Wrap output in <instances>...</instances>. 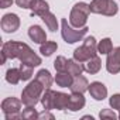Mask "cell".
<instances>
[{"mask_svg":"<svg viewBox=\"0 0 120 120\" xmlns=\"http://www.w3.org/2000/svg\"><path fill=\"white\" fill-rule=\"evenodd\" d=\"M7 58L20 59L21 64H27L31 67H38L41 64V58L24 42L19 41H7L2 47V64H6Z\"/></svg>","mask_w":120,"mask_h":120,"instance_id":"obj_1","label":"cell"},{"mask_svg":"<svg viewBox=\"0 0 120 120\" xmlns=\"http://www.w3.org/2000/svg\"><path fill=\"white\" fill-rule=\"evenodd\" d=\"M44 90H45L44 86L37 79H34L21 92V102H23V105H26V106H35L41 100V96H42Z\"/></svg>","mask_w":120,"mask_h":120,"instance_id":"obj_2","label":"cell"},{"mask_svg":"<svg viewBox=\"0 0 120 120\" xmlns=\"http://www.w3.org/2000/svg\"><path fill=\"white\" fill-rule=\"evenodd\" d=\"M90 6L86 3H76L69 14V23L75 28H83L86 26L88 17L90 14Z\"/></svg>","mask_w":120,"mask_h":120,"instance_id":"obj_3","label":"cell"},{"mask_svg":"<svg viewBox=\"0 0 120 120\" xmlns=\"http://www.w3.org/2000/svg\"><path fill=\"white\" fill-rule=\"evenodd\" d=\"M98 55V44L95 37H88L83 41V45L78 47L74 51V58L79 62H86L92 56Z\"/></svg>","mask_w":120,"mask_h":120,"instance_id":"obj_4","label":"cell"},{"mask_svg":"<svg viewBox=\"0 0 120 120\" xmlns=\"http://www.w3.org/2000/svg\"><path fill=\"white\" fill-rule=\"evenodd\" d=\"M61 26H62L61 34H62V38L65 40L67 44H75V42L81 41V40L85 37V34L88 33V30H89L86 26H85L83 28L75 30V28H72V27L68 24V20H67V19H62V20H61Z\"/></svg>","mask_w":120,"mask_h":120,"instance_id":"obj_5","label":"cell"},{"mask_svg":"<svg viewBox=\"0 0 120 120\" xmlns=\"http://www.w3.org/2000/svg\"><path fill=\"white\" fill-rule=\"evenodd\" d=\"M90 6V11L96 13V14H103V16H114L119 10L116 2L113 0H92Z\"/></svg>","mask_w":120,"mask_h":120,"instance_id":"obj_6","label":"cell"},{"mask_svg":"<svg viewBox=\"0 0 120 120\" xmlns=\"http://www.w3.org/2000/svg\"><path fill=\"white\" fill-rule=\"evenodd\" d=\"M106 69H107V72H110L113 75L120 72V47L112 49V52L107 54Z\"/></svg>","mask_w":120,"mask_h":120,"instance_id":"obj_7","label":"cell"},{"mask_svg":"<svg viewBox=\"0 0 120 120\" xmlns=\"http://www.w3.org/2000/svg\"><path fill=\"white\" fill-rule=\"evenodd\" d=\"M2 30L4 33H14L19 30L20 27V19L17 14L14 13H9V14H4L3 19H2Z\"/></svg>","mask_w":120,"mask_h":120,"instance_id":"obj_8","label":"cell"},{"mask_svg":"<svg viewBox=\"0 0 120 120\" xmlns=\"http://www.w3.org/2000/svg\"><path fill=\"white\" fill-rule=\"evenodd\" d=\"M21 100L17 99V98H7L2 102V110L4 113V116L7 114H21L20 110H21Z\"/></svg>","mask_w":120,"mask_h":120,"instance_id":"obj_9","label":"cell"},{"mask_svg":"<svg viewBox=\"0 0 120 120\" xmlns=\"http://www.w3.org/2000/svg\"><path fill=\"white\" fill-rule=\"evenodd\" d=\"M89 93L95 100H103L107 96V88L102 82H92L89 85Z\"/></svg>","mask_w":120,"mask_h":120,"instance_id":"obj_10","label":"cell"},{"mask_svg":"<svg viewBox=\"0 0 120 120\" xmlns=\"http://www.w3.org/2000/svg\"><path fill=\"white\" fill-rule=\"evenodd\" d=\"M85 106V98H83V93L81 92H72L71 98H69V110L71 112H78L81 109H83Z\"/></svg>","mask_w":120,"mask_h":120,"instance_id":"obj_11","label":"cell"},{"mask_svg":"<svg viewBox=\"0 0 120 120\" xmlns=\"http://www.w3.org/2000/svg\"><path fill=\"white\" fill-rule=\"evenodd\" d=\"M28 35L37 44H44L47 41V34H45V31L40 26H31L28 28Z\"/></svg>","mask_w":120,"mask_h":120,"instance_id":"obj_12","label":"cell"},{"mask_svg":"<svg viewBox=\"0 0 120 120\" xmlns=\"http://www.w3.org/2000/svg\"><path fill=\"white\" fill-rule=\"evenodd\" d=\"M69 98H71V95H67L64 92H55L54 109H58V110L68 109L69 107Z\"/></svg>","mask_w":120,"mask_h":120,"instance_id":"obj_13","label":"cell"},{"mask_svg":"<svg viewBox=\"0 0 120 120\" xmlns=\"http://www.w3.org/2000/svg\"><path fill=\"white\" fill-rule=\"evenodd\" d=\"M69 89H71L72 92H81V93H83L85 90H89V82H88V79H86L85 76H82V75L75 76V79H74L72 85L69 86Z\"/></svg>","mask_w":120,"mask_h":120,"instance_id":"obj_14","label":"cell"},{"mask_svg":"<svg viewBox=\"0 0 120 120\" xmlns=\"http://www.w3.org/2000/svg\"><path fill=\"white\" fill-rule=\"evenodd\" d=\"M30 9L33 10V14H37L40 17L42 14H45L47 11H49V6H48V3L45 0H33Z\"/></svg>","mask_w":120,"mask_h":120,"instance_id":"obj_15","label":"cell"},{"mask_svg":"<svg viewBox=\"0 0 120 120\" xmlns=\"http://www.w3.org/2000/svg\"><path fill=\"white\" fill-rule=\"evenodd\" d=\"M54 99H55V92L49 89H45L42 96H41V103L45 110H52L54 109Z\"/></svg>","mask_w":120,"mask_h":120,"instance_id":"obj_16","label":"cell"},{"mask_svg":"<svg viewBox=\"0 0 120 120\" xmlns=\"http://www.w3.org/2000/svg\"><path fill=\"white\" fill-rule=\"evenodd\" d=\"M55 82L61 88H69L74 82V76L69 72H58L55 76Z\"/></svg>","mask_w":120,"mask_h":120,"instance_id":"obj_17","label":"cell"},{"mask_svg":"<svg viewBox=\"0 0 120 120\" xmlns=\"http://www.w3.org/2000/svg\"><path fill=\"white\" fill-rule=\"evenodd\" d=\"M100 67H102V61H100V58L98 55L92 56L90 59H88L86 64H85V71L89 72V74H98L100 71Z\"/></svg>","mask_w":120,"mask_h":120,"instance_id":"obj_18","label":"cell"},{"mask_svg":"<svg viewBox=\"0 0 120 120\" xmlns=\"http://www.w3.org/2000/svg\"><path fill=\"white\" fill-rule=\"evenodd\" d=\"M85 71V67L82 65V62L76 61V59H68V68H67V72H69L72 76H79L82 75V72Z\"/></svg>","mask_w":120,"mask_h":120,"instance_id":"obj_19","label":"cell"},{"mask_svg":"<svg viewBox=\"0 0 120 120\" xmlns=\"http://www.w3.org/2000/svg\"><path fill=\"white\" fill-rule=\"evenodd\" d=\"M35 79L44 86V89H49L51 85H52V76H51L49 71H47V69H41V71H38L37 75H35Z\"/></svg>","mask_w":120,"mask_h":120,"instance_id":"obj_20","label":"cell"},{"mask_svg":"<svg viewBox=\"0 0 120 120\" xmlns=\"http://www.w3.org/2000/svg\"><path fill=\"white\" fill-rule=\"evenodd\" d=\"M41 20L45 23V26L48 27V30H51V31H56V30H58L56 17H55L51 11H47L45 14H42V16H41Z\"/></svg>","mask_w":120,"mask_h":120,"instance_id":"obj_21","label":"cell"},{"mask_svg":"<svg viewBox=\"0 0 120 120\" xmlns=\"http://www.w3.org/2000/svg\"><path fill=\"white\" fill-rule=\"evenodd\" d=\"M6 81L11 85H17L21 81V74H20V68H10L6 72Z\"/></svg>","mask_w":120,"mask_h":120,"instance_id":"obj_22","label":"cell"},{"mask_svg":"<svg viewBox=\"0 0 120 120\" xmlns=\"http://www.w3.org/2000/svg\"><path fill=\"white\" fill-rule=\"evenodd\" d=\"M56 48H58V45H56L55 41H45L44 44H41L40 52H41L44 56H51V55L56 51Z\"/></svg>","mask_w":120,"mask_h":120,"instance_id":"obj_23","label":"cell"},{"mask_svg":"<svg viewBox=\"0 0 120 120\" xmlns=\"http://www.w3.org/2000/svg\"><path fill=\"white\" fill-rule=\"evenodd\" d=\"M112 49H113V44H112V40L110 38H103L98 44V52L99 54L107 55L109 52H112Z\"/></svg>","mask_w":120,"mask_h":120,"instance_id":"obj_24","label":"cell"},{"mask_svg":"<svg viewBox=\"0 0 120 120\" xmlns=\"http://www.w3.org/2000/svg\"><path fill=\"white\" fill-rule=\"evenodd\" d=\"M54 67L58 72H67V68H68V59L62 55L56 56V59L54 61Z\"/></svg>","mask_w":120,"mask_h":120,"instance_id":"obj_25","label":"cell"},{"mask_svg":"<svg viewBox=\"0 0 120 120\" xmlns=\"http://www.w3.org/2000/svg\"><path fill=\"white\" fill-rule=\"evenodd\" d=\"M21 117L27 120H35L38 119V113L35 110V106H26V109L21 112Z\"/></svg>","mask_w":120,"mask_h":120,"instance_id":"obj_26","label":"cell"},{"mask_svg":"<svg viewBox=\"0 0 120 120\" xmlns=\"http://www.w3.org/2000/svg\"><path fill=\"white\" fill-rule=\"evenodd\" d=\"M33 68H34V67L27 65V64H21V65H20V74H21V79H23V81L31 79V76H33Z\"/></svg>","mask_w":120,"mask_h":120,"instance_id":"obj_27","label":"cell"},{"mask_svg":"<svg viewBox=\"0 0 120 120\" xmlns=\"http://www.w3.org/2000/svg\"><path fill=\"white\" fill-rule=\"evenodd\" d=\"M99 117H100L102 120H106V119H109V120H114V119L117 117V114H116L113 110H110V109H103V110L99 113Z\"/></svg>","mask_w":120,"mask_h":120,"instance_id":"obj_28","label":"cell"},{"mask_svg":"<svg viewBox=\"0 0 120 120\" xmlns=\"http://www.w3.org/2000/svg\"><path fill=\"white\" fill-rule=\"evenodd\" d=\"M109 103H110L112 109L120 110V93H116V95H113V96L109 99Z\"/></svg>","mask_w":120,"mask_h":120,"instance_id":"obj_29","label":"cell"},{"mask_svg":"<svg viewBox=\"0 0 120 120\" xmlns=\"http://www.w3.org/2000/svg\"><path fill=\"white\" fill-rule=\"evenodd\" d=\"M16 3H17V6L21 7V9H30L33 0H16Z\"/></svg>","mask_w":120,"mask_h":120,"instance_id":"obj_30","label":"cell"},{"mask_svg":"<svg viewBox=\"0 0 120 120\" xmlns=\"http://www.w3.org/2000/svg\"><path fill=\"white\" fill-rule=\"evenodd\" d=\"M38 119H49V120H54V116H52L48 110H45V109H44V112H42V113H38Z\"/></svg>","mask_w":120,"mask_h":120,"instance_id":"obj_31","label":"cell"},{"mask_svg":"<svg viewBox=\"0 0 120 120\" xmlns=\"http://www.w3.org/2000/svg\"><path fill=\"white\" fill-rule=\"evenodd\" d=\"M13 4V0H0V7L2 9H7Z\"/></svg>","mask_w":120,"mask_h":120,"instance_id":"obj_32","label":"cell"},{"mask_svg":"<svg viewBox=\"0 0 120 120\" xmlns=\"http://www.w3.org/2000/svg\"><path fill=\"white\" fill-rule=\"evenodd\" d=\"M14 119H23L21 114H7L6 116V120H14Z\"/></svg>","mask_w":120,"mask_h":120,"instance_id":"obj_33","label":"cell"},{"mask_svg":"<svg viewBox=\"0 0 120 120\" xmlns=\"http://www.w3.org/2000/svg\"><path fill=\"white\" fill-rule=\"evenodd\" d=\"M83 119H90V120H93V117H92V116H83Z\"/></svg>","mask_w":120,"mask_h":120,"instance_id":"obj_34","label":"cell"},{"mask_svg":"<svg viewBox=\"0 0 120 120\" xmlns=\"http://www.w3.org/2000/svg\"><path fill=\"white\" fill-rule=\"evenodd\" d=\"M119 119H120V114H119Z\"/></svg>","mask_w":120,"mask_h":120,"instance_id":"obj_35","label":"cell"}]
</instances>
